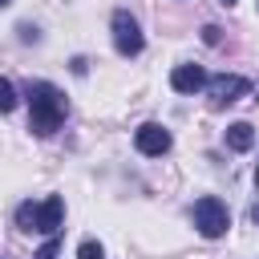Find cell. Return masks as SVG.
<instances>
[{"mask_svg":"<svg viewBox=\"0 0 259 259\" xmlns=\"http://www.w3.org/2000/svg\"><path fill=\"white\" fill-rule=\"evenodd\" d=\"M65 113H69V101H65V93L57 85H49V81H32L28 85V130L49 138V134L61 130Z\"/></svg>","mask_w":259,"mask_h":259,"instance_id":"6da1fadb","label":"cell"},{"mask_svg":"<svg viewBox=\"0 0 259 259\" xmlns=\"http://www.w3.org/2000/svg\"><path fill=\"white\" fill-rule=\"evenodd\" d=\"M194 227H198L202 239H219V235H227V227H231L227 202L214 198V194H202V198L194 202Z\"/></svg>","mask_w":259,"mask_h":259,"instance_id":"7a4b0ae2","label":"cell"},{"mask_svg":"<svg viewBox=\"0 0 259 259\" xmlns=\"http://www.w3.org/2000/svg\"><path fill=\"white\" fill-rule=\"evenodd\" d=\"M109 24H113V45H117V53H121V57H138V53H142V45H146V40H142L138 20H134L125 8H117Z\"/></svg>","mask_w":259,"mask_h":259,"instance_id":"3957f363","label":"cell"},{"mask_svg":"<svg viewBox=\"0 0 259 259\" xmlns=\"http://www.w3.org/2000/svg\"><path fill=\"white\" fill-rule=\"evenodd\" d=\"M247 89H251V85H247V77H239V73H219V77H210V81H206V97H210V105H214V109H219V105L239 101Z\"/></svg>","mask_w":259,"mask_h":259,"instance_id":"277c9868","label":"cell"},{"mask_svg":"<svg viewBox=\"0 0 259 259\" xmlns=\"http://www.w3.org/2000/svg\"><path fill=\"white\" fill-rule=\"evenodd\" d=\"M134 146H138V154L158 158V154H166V150H170V130H166V125H158V121H146V125H138Z\"/></svg>","mask_w":259,"mask_h":259,"instance_id":"5b68a950","label":"cell"},{"mask_svg":"<svg viewBox=\"0 0 259 259\" xmlns=\"http://www.w3.org/2000/svg\"><path fill=\"white\" fill-rule=\"evenodd\" d=\"M61 219H65V198L61 194H49L36 210V231L40 235H57L61 231Z\"/></svg>","mask_w":259,"mask_h":259,"instance_id":"8992f818","label":"cell"},{"mask_svg":"<svg viewBox=\"0 0 259 259\" xmlns=\"http://www.w3.org/2000/svg\"><path fill=\"white\" fill-rule=\"evenodd\" d=\"M210 77L198 69V65H174V73H170V85L178 89V93H194V89H202Z\"/></svg>","mask_w":259,"mask_h":259,"instance_id":"52a82bcc","label":"cell"},{"mask_svg":"<svg viewBox=\"0 0 259 259\" xmlns=\"http://www.w3.org/2000/svg\"><path fill=\"white\" fill-rule=\"evenodd\" d=\"M227 146L239 150V154H247V150L255 146V130H251V121H231V125H227Z\"/></svg>","mask_w":259,"mask_h":259,"instance_id":"ba28073f","label":"cell"},{"mask_svg":"<svg viewBox=\"0 0 259 259\" xmlns=\"http://www.w3.org/2000/svg\"><path fill=\"white\" fill-rule=\"evenodd\" d=\"M36 210H40V206L20 202V206H16V227H20V231H36Z\"/></svg>","mask_w":259,"mask_h":259,"instance_id":"9c48e42d","label":"cell"},{"mask_svg":"<svg viewBox=\"0 0 259 259\" xmlns=\"http://www.w3.org/2000/svg\"><path fill=\"white\" fill-rule=\"evenodd\" d=\"M16 109V89L8 77H0V113H12Z\"/></svg>","mask_w":259,"mask_h":259,"instance_id":"30bf717a","label":"cell"},{"mask_svg":"<svg viewBox=\"0 0 259 259\" xmlns=\"http://www.w3.org/2000/svg\"><path fill=\"white\" fill-rule=\"evenodd\" d=\"M77 259H105V251H101V243H93V239H85V243L77 247Z\"/></svg>","mask_w":259,"mask_h":259,"instance_id":"8fae6325","label":"cell"},{"mask_svg":"<svg viewBox=\"0 0 259 259\" xmlns=\"http://www.w3.org/2000/svg\"><path fill=\"white\" fill-rule=\"evenodd\" d=\"M32 259H57V235H49V239H45V247H40Z\"/></svg>","mask_w":259,"mask_h":259,"instance_id":"7c38bea8","label":"cell"},{"mask_svg":"<svg viewBox=\"0 0 259 259\" xmlns=\"http://www.w3.org/2000/svg\"><path fill=\"white\" fill-rule=\"evenodd\" d=\"M202 40H206V45H219V28L206 24V28H202Z\"/></svg>","mask_w":259,"mask_h":259,"instance_id":"4fadbf2b","label":"cell"},{"mask_svg":"<svg viewBox=\"0 0 259 259\" xmlns=\"http://www.w3.org/2000/svg\"><path fill=\"white\" fill-rule=\"evenodd\" d=\"M20 40H36V28L32 24H20Z\"/></svg>","mask_w":259,"mask_h":259,"instance_id":"5bb4252c","label":"cell"},{"mask_svg":"<svg viewBox=\"0 0 259 259\" xmlns=\"http://www.w3.org/2000/svg\"><path fill=\"white\" fill-rule=\"evenodd\" d=\"M251 223H259V202H255V206H251Z\"/></svg>","mask_w":259,"mask_h":259,"instance_id":"9a60e30c","label":"cell"},{"mask_svg":"<svg viewBox=\"0 0 259 259\" xmlns=\"http://www.w3.org/2000/svg\"><path fill=\"white\" fill-rule=\"evenodd\" d=\"M255 186H259V166H255Z\"/></svg>","mask_w":259,"mask_h":259,"instance_id":"2e32d148","label":"cell"},{"mask_svg":"<svg viewBox=\"0 0 259 259\" xmlns=\"http://www.w3.org/2000/svg\"><path fill=\"white\" fill-rule=\"evenodd\" d=\"M8 4H12V0H0V8H8Z\"/></svg>","mask_w":259,"mask_h":259,"instance_id":"e0dca14e","label":"cell"},{"mask_svg":"<svg viewBox=\"0 0 259 259\" xmlns=\"http://www.w3.org/2000/svg\"><path fill=\"white\" fill-rule=\"evenodd\" d=\"M219 4H235V0H219Z\"/></svg>","mask_w":259,"mask_h":259,"instance_id":"ac0fdd59","label":"cell"}]
</instances>
